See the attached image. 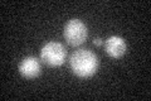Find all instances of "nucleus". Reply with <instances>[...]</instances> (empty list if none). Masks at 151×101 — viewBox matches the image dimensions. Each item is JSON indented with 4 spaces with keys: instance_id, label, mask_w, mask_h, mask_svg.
Here are the masks:
<instances>
[{
    "instance_id": "nucleus-6",
    "label": "nucleus",
    "mask_w": 151,
    "mask_h": 101,
    "mask_svg": "<svg viewBox=\"0 0 151 101\" xmlns=\"http://www.w3.org/2000/svg\"><path fill=\"white\" fill-rule=\"evenodd\" d=\"M92 43H93V44L96 46V47H100V46H102L103 43H105V41H103L102 38L97 37V38H94V39H93V42H92Z\"/></svg>"
},
{
    "instance_id": "nucleus-3",
    "label": "nucleus",
    "mask_w": 151,
    "mask_h": 101,
    "mask_svg": "<svg viewBox=\"0 0 151 101\" xmlns=\"http://www.w3.org/2000/svg\"><path fill=\"white\" fill-rule=\"evenodd\" d=\"M63 37L69 46L78 47L87 41L88 28L81 19H70L64 25Z\"/></svg>"
},
{
    "instance_id": "nucleus-1",
    "label": "nucleus",
    "mask_w": 151,
    "mask_h": 101,
    "mask_svg": "<svg viewBox=\"0 0 151 101\" xmlns=\"http://www.w3.org/2000/svg\"><path fill=\"white\" fill-rule=\"evenodd\" d=\"M69 67L79 78H89L98 71L100 61L91 49L79 48L69 57Z\"/></svg>"
},
{
    "instance_id": "nucleus-2",
    "label": "nucleus",
    "mask_w": 151,
    "mask_h": 101,
    "mask_svg": "<svg viewBox=\"0 0 151 101\" xmlns=\"http://www.w3.org/2000/svg\"><path fill=\"white\" fill-rule=\"evenodd\" d=\"M65 58H67V49L59 42L50 41L45 43L40 49V60L50 67L62 66L65 62Z\"/></svg>"
},
{
    "instance_id": "nucleus-5",
    "label": "nucleus",
    "mask_w": 151,
    "mask_h": 101,
    "mask_svg": "<svg viewBox=\"0 0 151 101\" xmlns=\"http://www.w3.org/2000/svg\"><path fill=\"white\" fill-rule=\"evenodd\" d=\"M105 46L106 53L111 57V58L119 60L127 52V44L124 38H121L119 36H111L103 43Z\"/></svg>"
},
{
    "instance_id": "nucleus-4",
    "label": "nucleus",
    "mask_w": 151,
    "mask_h": 101,
    "mask_svg": "<svg viewBox=\"0 0 151 101\" xmlns=\"http://www.w3.org/2000/svg\"><path fill=\"white\" fill-rule=\"evenodd\" d=\"M18 68H19V73H20L24 78L33 80V78H37L38 76L40 75L42 66H40V62L37 57L28 56L20 61Z\"/></svg>"
}]
</instances>
